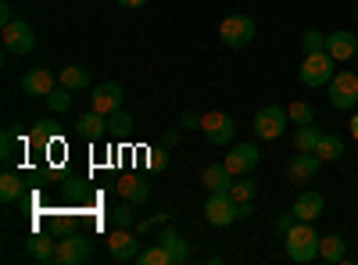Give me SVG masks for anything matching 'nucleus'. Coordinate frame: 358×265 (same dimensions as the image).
Masks as SVG:
<instances>
[{"label":"nucleus","instance_id":"nucleus-27","mask_svg":"<svg viewBox=\"0 0 358 265\" xmlns=\"http://www.w3.org/2000/svg\"><path fill=\"white\" fill-rule=\"evenodd\" d=\"M18 197H22V176L18 172H4V176H0V201L15 204Z\"/></svg>","mask_w":358,"mask_h":265},{"label":"nucleus","instance_id":"nucleus-1","mask_svg":"<svg viewBox=\"0 0 358 265\" xmlns=\"http://www.w3.org/2000/svg\"><path fill=\"white\" fill-rule=\"evenodd\" d=\"M283 244H287V258H290V262L308 265V262L319 258V233H315L312 222H301V219H297L294 229L283 237Z\"/></svg>","mask_w":358,"mask_h":265},{"label":"nucleus","instance_id":"nucleus-18","mask_svg":"<svg viewBox=\"0 0 358 265\" xmlns=\"http://www.w3.org/2000/svg\"><path fill=\"white\" fill-rule=\"evenodd\" d=\"M76 129H79V136H86V140H101V136H108V115H101V111L90 108L86 115H79Z\"/></svg>","mask_w":358,"mask_h":265},{"label":"nucleus","instance_id":"nucleus-42","mask_svg":"<svg viewBox=\"0 0 358 265\" xmlns=\"http://www.w3.org/2000/svg\"><path fill=\"white\" fill-rule=\"evenodd\" d=\"M118 4H122V8H143L147 0H118Z\"/></svg>","mask_w":358,"mask_h":265},{"label":"nucleus","instance_id":"nucleus-33","mask_svg":"<svg viewBox=\"0 0 358 265\" xmlns=\"http://www.w3.org/2000/svg\"><path fill=\"white\" fill-rule=\"evenodd\" d=\"M50 140H57V126L47 119V122H36V129H33V143L36 147H47Z\"/></svg>","mask_w":358,"mask_h":265},{"label":"nucleus","instance_id":"nucleus-32","mask_svg":"<svg viewBox=\"0 0 358 265\" xmlns=\"http://www.w3.org/2000/svg\"><path fill=\"white\" fill-rule=\"evenodd\" d=\"M111 222H115V226H133V222H136V204H133V201L118 204V208L111 212Z\"/></svg>","mask_w":358,"mask_h":265},{"label":"nucleus","instance_id":"nucleus-36","mask_svg":"<svg viewBox=\"0 0 358 265\" xmlns=\"http://www.w3.org/2000/svg\"><path fill=\"white\" fill-rule=\"evenodd\" d=\"M294 222H297L294 212H290V215H280V219H276V233H280V237H287V233L294 229Z\"/></svg>","mask_w":358,"mask_h":265},{"label":"nucleus","instance_id":"nucleus-31","mask_svg":"<svg viewBox=\"0 0 358 265\" xmlns=\"http://www.w3.org/2000/svg\"><path fill=\"white\" fill-rule=\"evenodd\" d=\"M129 129H133V115H126V111L108 115V133L111 136H129Z\"/></svg>","mask_w":358,"mask_h":265},{"label":"nucleus","instance_id":"nucleus-24","mask_svg":"<svg viewBox=\"0 0 358 265\" xmlns=\"http://www.w3.org/2000/svg\"><path fill=\"white\" fill-rule=\"evenodd\" d=\"M315 155H319L322 162H337V158L344 155V140H341L337 133H322L319 143H315Z\"/></svg>","mask_w":358,"mask_h":265},{"label":"nucleus","instance_id":"nucleus-16","mask_svg":"<svg viewBox=\"0 0 358 265\" xmlns=\"http://www.w3.org/2000/svg\"><path fill=\"white\" fill-rule=\"evenodd\" d=\"M158 244L172 255V265H187V262H190V241H187L179 229L165 226V229L158 233Z\"/></svg>","mask_w":358,"mask_h":265},{"label":"nucleus","instance_id":"nucleus-43","mask_svg":"<svg viewBox=\"0 0 358 265\" xmlns=\"http://www.w3.org/2000/svg\"><path fill=\"white\" fill-rule=\"evenodd\" d=\"M351 136L358 140V115H355V119H351Z\"/></svg>","mask_w":358,"mask_h":265},{"label":"nucleus","instance_id":"nucleus-5","mask_svg":"<svg viewBox=\"0 0 358 265\" xmlns=\"http://www.w3.org/2000/svg\"><path fill=\"white\" fill-rule=\"evenodd\" d=\"M0 40H4V50L15 54V57H22V54H29L36 47V33H33V25H29L25 18L8 22L4 29H0Z\"/></svg>","mask_w":358,"mask_h":265},{"label":"nucleus","instance_id":"nucleus-6","mask_svg":"<svg viewBox=\"0 0 358 265\" xmlns=\"http://www.w3.org/2000/svg\"><path fill=\"white\" fill-rule=\"evenodd\" d=\"M330 104L337 111H351L358 104V72L355 69H344L330 79Z\"/></svg>","mask_w":358,"mask_h":265},{"label":"nucleus","instance_id":"nucleus-34","mask_svg":"<svg viewBox=\"0 0 358 265\" xmlns=\"http://www.w3.org/2000/svg\"><path fill=\"white\" fill-rule=\"evenodd\" d=\"M301 50H305V54H315V50H326V36L319 33V29H308V33L301 36Z\"/></svg>","mask_w":358,"mask_h":265},{"label":"nucleus","instance_id":"nucleus-28","mask_svg":"<svg viewBox=\"0 0 358 265\" xmlns=\"http://www.w3.org/2000/svg\"><path fill=\"white\" fill-rule=\"evenodd\" d=\"M319 136H322V129L319 126H297L294 129V147L297 151H315V143H319Z\"/></svg>","mask_w":358,"mask_h":265},{"label":"nucleus","instance_id":"nucleus-44","mask_svg":"<svg viewBox=\"0 0 358 265\" xmlns=\"http://www.w3.org/2000/svg\"><path fill=\"white\" fill-rule=\"evenodd\" d=\"M355 18H358V0H355Z\"/></svg>","mask_w":358,"mask_h":265},{"label":"nucleus","instance_id":"nucleus-8","mask_svg":"<svg viewBox=\"0 0 358 265\" xmlns=\"http://www.w3.org/2000/svg\"><path fill=\"white\" fill-rule=\"evenodd\" d=\"M201 133H204V140H208V143H215V147H229V143H233L236 126H233V119H229L226 111H208V115H201Z\"/></svg>","mask_w":358,"mask_h":265},{"label":"nucleus","instance_id":"nucleus-25","mask_svg":"<svg viewBox=\"0 0 358 265\" xmlns=\"http://www.w3.org/2000/svg\"><path fill=\"white\" fill-rule=\"evenodd\" d=\"M236 204H244V201H255V194H258V183L251 180V176H236V180L229 183V190H226Z\"/></svg>","mask_w":358,"mask_h":265},{"label":"nucleus","instance_id":"nucleus-30","mask_svg":"<svg viewBox=\"0 0 358 265\" xmlns=\"http://www.w3.org/2000/svg\"><path fill=\"white\" fill-rule=\"evenodd\" d=\"M287 115H290V122H294V126H308V122L315 119V111H312L308 101H294V104L287 108Z\"/></svg>","mask_w":358,"mask_h":265},{"label":"nucleus","instance_id":"nucleus-22","mask_svg":"<svg viewBox=\"0 0 358 265\" xmlns=\"http://www.w3.org/2000/svg\"><path fill=\"white\" fill-rule=\"evenodd\" d=\"M29 258H33V262H54L57 258V241L43 237V233L29 237Z\"/></svg>","mask_w":358,"mask_h":265},{"label":"nucleus","instance_id":"nucleus-26","mask_svg":"<svg viewBox=\"0 0 358 265\" xmlns=\"http://www.w3.org/2000/svg\"><path fill=\"white\" fill-rule=\"evenodd\" d=\"M72 94H76V90H69V86L57 83V86H54V90H50L43 101L50 104V111H54V115H65V111L72 108Z\"/></svg>","mask_w":358,"mask_h":265},{"label":"nucleus","instance_id":"nucleus-23","mask_svg":"<svg viewBox=\"0 0 358 265\" xmlns=\"http://www.w3.org/2000/svg\"><path fill=\"white\" fill-rule=\"evenodd\" d=\"M57 83L69 86V90H86V86H90V69H83V65H65L62 72H57Z\"/></svg>","mask_w":358,"mask_h":265},{"label":"nucleus","instance_id":"nucleus-9","mask_svg":"<svg viewBox=\"0 0 358 265\" xmlns=\"http://www.w3.org/2000/svg\"><path fill=\"white\" fill-rule=\"evenodd\" d=\"M108 251H111V258L115 262H136V255H140V241H136V233H133V226H115L111 233H108Z\"/></svg>","mask_w":358,"mask_h":265},{"label":"nucleus","instance_id":"nucleus-4","mask_svg":"<svg viewBox=\"0 0 358 265\" xmlns=\"http://www.w3.org/2000/svg\"><path fill=\"white\" fill-rule=\"evenodd\" d=\"M219 36H222V43L229 47V50H241V47H248L251 40H255V18L251 15H226L222 18V25H219Z\"/></svg>","mask_w":358,"mask_h":265},{"label":"nucleus","instance_id":"nucleus-7","mask_svg":"<svg viewBox=\"0 0 358 265\" xmlns=\"http://www.w3.org/2000/svg\"><path fill=\"white\" fill-rule=\"evenodd\" d=\"M204 219H208V226H219V229L233 226V222H236V201H233L226 190L208 194V201H204Z\"/></svg>","mask_w":358,"mask_h":265},{"label":"nucleus","instance_id":"nucleus-37","mask_svg":"<svg viewBox=\"0 0 358 265\" xmlns=\"http://www.w3.org/2000/svg\"><path fill=\"white\" fill-rule=\"evenodd\" d=\"M169 147H158V151H151V169H165L169 165Z\"/></svg>","mask_w":358,"mask_h":265},{"label":"nucleus","instance_id":"nucleus-13","mask_svg":"<svg viewBox=\"0 0 358 265\" xmlns=\"http://www.w3.org/2000/svg\"><path fill=\"white\" fill-rule=\"evenodd\" d=\"M319 169H322V158L315 151H297L287 165V176H290V183H308Z\"/></svg>","mask_w":358,"mask_h":265},{"label":"nucleus","instance_id":"nucleus-14","mask_svg":"<svg viewBox=\"0 0 358 265\" xmlns=\"http://www.w3.org/2000/svg\"><path fill=\"white\" fill-rule=\"evenodd\" d=\"M301 222H315L322 212H326V197L319 194V190H301L294 197V208H290Z\"/></svg>","mask_w":358,"mask_h":265},{"label":"nucleus","instance_id":"nucleus-29","mask_svg":"<svg viewBox=\"0 0 358 265\" xmlns=\"http://www.w3.org/2000/svg\"><path fill=\"white\" fill-rule=\"evenodd\" d=\"M136 265H172V255L162 248V244H151L136 255Z\"/></svg>","mask_w":358,"mask_h":265},{"label":"nucleus","instance_id":"nucleus-20","mask_svg":"<svg viewBox=\"0 0 358 265\" xmlns=\"http://www.w3.org/2000/svg\"><path fill=\"white\" fill-rule=\"evenodd\" d=\"M118 194H122L126 201H133V204H143L147 197H151V183H147L143 176H122V180H118Z\"/></svg>","mask_w":358,"mask_h":265},{"label":"nucleus","instance_id":"nucleus-17","mask_svg":"<svg viewBox=\"0 0 358 265\" xmlns=\"http://www.w3.org/2000/svg\"><path fill=\"white\" fill-rule=\"evenodd\" d=\"M326 54H330L334 62H348V57L358 54V36L348 33V29H337V33L326 36Z\"/></svg>","mask_w":358,"mask_h":265},{"label":"nucleus","instance_id":"nucleus-21","mask_svg":"<svg viewBox=\"0 0 358 265\" xmlns=\"http://www.w3.org/2000/svg\"><path fill=\"white\" fill-rule=\"evenodd\" d=\"M344 255H348V244H344L341 233H326V237H319V262L337 265V262H344Z\"/></svg>","mask_w":358,"mask_h":265},{"label":"nucleus","instance_id":"nucleus-3","mask_svg":"<svg viewBox=\"0 0 358 265\" xmlns=\"http://www.w3.org/2000/svg\"><path fill=\"white\" fill-rule=\"evenodd\" d=\"M301 83L305 86H330V79L337 76V62L326 50H315V54H305V62H301Z\"/></svg>","mask_w":358,"mask_h":265},{"label":"nucleus","instance_id":"nucleus-40","mask_svg":"<svg viewBox=\"0 0 358 265\" xmlns=\"http://www.w3.org/2000/svg\"><path fill=\"white\" fill-rule=\"evenodd\" d=\"M8 22H15V11L11 4H0V25H8Z\"/></svg>","mask_w":358,"mask_h":265},{"label":"nucleus","instance_id":"nucleus-11","mask_svg":"<svg viewBox=\"0 0 358 265\" xmlns=\"http://www.w3.org/2000/svg\"><path fill=\"white\" fill-rule=\"evenodd\" d=\"M122 101H126V90H122L118 83H101V86H94V97H90L94 111H101V115L122 111Z\"/></svg>","mask_w":358,"mask_h":265},{"label":"nucleus","instance_id":"nucleus-15","mask_svg":"<svg viewBox=\"0 0 358 265\" xmlns=\"http://www.w3.org/2000/svg\"><path fill=\"white\" fill-rule=\"evenodd\" d=\"M54 86H57V76L50 69H33V72L22 76V94L25 97H47Z\"/></svg>","mask_w":358,"mask_h":265},{"label":"nucleus","instance_id":"nucleus-35","mask_svg":"<svg viewBox=\"0 0 358 265\" xmlns=\"http://www.w3.org/2000/svg\"><path fill=\"white\" fill-rule=\"evenodd\" d=\"M0 158H15V133L11 129L0 133Z\"/></svg>","mask_w":358,"mask_h":265},{"label":"nucleus","instance_id":"nucleus-39","mask_svg":"<svg viewBox=\"0 0 358 265\" xmlns=\"http://www.w3.org/2000/svg\"><path fill=\"white\" fill-rule=\"evenodd\" d=\"M255 215V201H244V204H236V219H251Z\"/></svg>","mask_w":358,"mask_h":265},{"label":"nucleus","instance_id":"nucleus-2","mask_svg":"<svg viewBox=\"0 0 358 265\" xmlns=\"http://www.w3.org/2000/svg\"><path fill=\"white\" fill-rule=\"evenodd\" d=\"M255 136L258 140H280L283 136V129L290 126V115H287V108H280V104H265V108H258L255 111Z\"/></svg>","mask_w":358,"mask_h":265},{"label":"nucleus","instance_id":"nucleus-10","mask_svg":"<svg viewBox=\"0 0 358 265\" xmlns=\"http://www.w3.org/2000/svg\"><path fill=\"white\" fill-rule=\"evenodd\" d=\"M258 162H262V151H258L255 143H229V151H226V158H222V165H226L233 176H251Z\"/></svg>","mask_w":358,"mask_h":265},{"label":"nucleus","instance_id":"nucleus-12","mask_svg":"<svg viewBox=\"0 0 358 265\" xmlns=\"http://www.w3.org/2000/svg\"><path fill=\"white\" fill-rule=\"evenodd\" d=\"M90 258V241L83 237V233H69V237L57 241V265H79Z\"/></svg>","mask_w":358,"mask_h":265},{"label":"nucleus","instance_id":"nucleus-41","mask_svg":"<svg viewBox=\"0 0 358 265\" xmlns=\"http://www.w3.org/2000/svg\"><path fill=\"white\" fill-rule=\"evenodd\" d=\"M176 140H179V133H176V129H169V133L162 136V147H176Z\"/></svg>","mask_w":358,"mask_h":265},{"label":"nucleus","instance_id":"nucleus-19","mask_svg":"<svg viewBox=\"0 0 358 265\" xmlns=\"http://www.w3.org/2000/svg\"><path fill=\"white\" fill-rule=\"evenodd\" d=\"M236 180V176L222 165V162H215V165H204V172H201V183L208 187V194H215V190H229V183Z\"/></svg>","mask_w":358,"mask_h":265},{"label":"nucleus","instance_id":"nucleus-45","mask_svg":"<svg viewBox=\"0 0 358 265\" xmlns=\"http://www.w3.org/2000/svg\"><path fill=\"white\" fill-rule=\"evenodd\" d=\"M355 65H358V54H355ZM355 72H358V69H355Z\"/></svg>","mask_w":358,"mask_h":265},{"label":"nucleus","instance_id":"nucleus-38","mask_svg":"<svg viewBox=\"0 0 358 265\" xmlns=\"http://www.w3.org/2000/svg\"><path fill=\"white\" fill-rule=\"evenodd\" d=\"M179 122H183V129H201V115L197 111H183V119H179Z\"/></svg>","mask_w":358,"mask_h":265}]
</instances>
